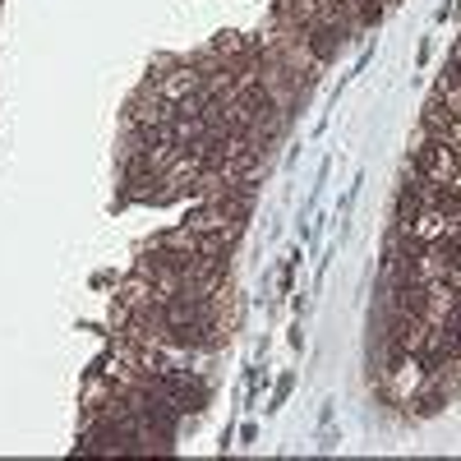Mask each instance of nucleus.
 Wrapping results in <instances>:
<instances>
[{
    "mask_svg": "<svg viewBox=\"0 0 461 461\" xmlns=\"http://www.w3.org/2000/svg\"><path fill=\"white\" fill-rule=\"evenodd\" d=\"M125 115H130V125H171V121H176V102H167L152 84H143V88L130 97Z\"/></svg>",
    "mask_w": 461,
    "mask_h": 461,
    "instance_id": "obj_1",
    "label": "nucleus"
},
{
    "mask_svg": "<svg viewBox=\"0 0 461 461\" xmlns=\"http://www.w3.org/2000/svg\"><path fill=\"white\" fill-rule=\"evenodd\" d=\"M420 125H425V139L447 143V148H461V115H452L438 97L425 102V115H420Z\"/></svg>",
    "mask_w": 461,
    "mask_h": 461,
    "instance_id": "obj_2",
    "label": "nucleus"
},
{
    "mask_svg": "<svg viewBox=\"0 0 461 461\" xmlns=\"http://www.w3.org/2000/svg\"><path fill=\"white\" fill-rule=\"evenodd\" d=\"M415 171L429 176V180H438V185H452V176H456V148L425 139V148L415 152Z\"/></svg>",
    "mask_w": 461,
    "mask_h": 461,
    "instance_id": "obj_3",
    "label": "nucleus"
},
{
    "mask_svg": "<svg viewBox=\"0 0 461 461\" xmlns=\"http://www.w3.org/2000/svg\"><path fill=\"white\" fill-rule=\"evenodd\" d=\"M443 282H447V286H452V291L461 295V258H456V263L447 267V277H443Z\"/></svg>",
    "mask_w": 461,
    "mask_h": 461,
    "instance_id": "obj_4",
    "label": "nucleus"
},
{
    "mask_svg": "<svg viewBox=\"0 0 461 461\" xmlns=\"http://www.w3.org/2000/svg\"><path fill=\"white\" fill-rule=\"evenodd\" d=\"M447 74H452V79H456V84H461V69H447Z\"/></svg>",
    "mask_w": 461,
    "mask_h": 461,
    "instance_id": "obj_5",
    "label": "nucleus"
}]
</instances>
